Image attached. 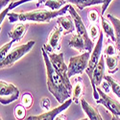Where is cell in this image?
<instances>
[{
    "label": "cell",
    "instance_id": "cell-21",
    "mask_svg": "<svg viewBox=\"0 0 120 120\" xmlns=\"http://www.w3.org/2000/svg\"><path fill=\"white\" fill-rule=\"evenodd\" d=\"M118 60L119 56H105V62L108 66L109 73H115L118 70Z\"/></svg>",
    "mask_w": 120,
    "mask_h": 120
},
{
    "label": "cell",
    "instance_id": "cell-12",
    "mask_svg": "<svg viewBox=\"0 0 120 120\" xmlns=\"http://www.w3.org/2000/svg\"><path fill=\"white\" fill-rule=\"evenodd\" d=\"M57 23L63 29V35L64 36L71 34L76 30L75 23L73 21V18L71 17V15H62V16L58 17Z\"/></svg>",
    "mask_w": 120,
    "mask_h": 120
},
{
    "label": "cell",
    "instance_id": "cell-23",
    "mask_svg": "<svg viewBox=\"0 0 120 120\" xmlns=\"http://www.w3.org/2000/svg\"><path fill=\"white\" fill-rule=\"evenodd\" d=\"M66 2V0H47L44 4L46 7L50 8L51 11H57L61 9V7L65 5Z\"/></svg>",
    "mask_w": 120,
    "mask_h": 120
},
{
    "label": "cell",
    "instance_id": "cell-15",
    "mask_svg": "<svg viewBox=\"0 0 120 120\" xmlns=\"http://www.w3.org/2000/svg\"><path fill=\"white\" fill-rule=\"evenodd\" d=\"M81 105H82V109L85 112V113L86 114V116L88 117L89 120H103L102 116L100 115L98 109L91 106L90 104H88L85 99H81Z\"/></svg>",
    "mask_w": 120,
    "mask_h": 120
},
{
    "label": "cell",
    "instance_id": "cell-10",
    "mask_svg": "<svg viewBox=\"0 0 120 120\" xmlns=\"http://www.w3.org/2000/svg\"><path fill=\"white\" fill-rule=\"evenodd\" d=\"M72 102H73V100L71 98H69L68 100H66L64 103L61 104L59 107L54 108V109H50V111H48L46 112H43L39 115H31V116L27 117L26 120H55V118L60 113L65 111L67 108H69V106L71 105Z\"/></svg>",
    "mask_w": 120,
    "mask_h": 120
},
{
    "label": "cell",
    "instance_id": "cell-14",
    "mask_svg": "<svg viewBox=\"0 0 120 120\" xmlns=\"http://www.w3.org/2000/svg\"><path fill=\"white\" fill-rule=\"evenodd\" d=\"M31 1H35V0H18V1H14V2H11L10 5L8 6V8H5L4 10H2L1 13H0V23L2 24L3 20L5 16L8 15V14L10 13V11H12L15 8H16L17 6H20L24 3H28V2H31ZM47 0H38V3H37V7H39V5L42 4V3H45Z\"/></svg>",
    "mask_w": 120,
    "mask_h": 120
},
{
    "label": "cell",
    "instance_id": "cell-35",
    "mask_svg": "<svg viewBox=\"0 0 120 120\" xmlns=\"http://www.w3.org/2000/svg\"><path fill=\"white\" fill-rule=\"evenodd\" d=\"M112 120H120V119H119V117H118V116L112 115Z\"/></svg>",
    "mask_w": 120,
    "mask_h": 120
},
{
    "label": "cell",
    "instance_id": "cell-24",
    "mask_svg": "<svg viewBox=\"0 0 120 120\" xmlns=\"http://www.w3.org/2000/svg\"><path fill=\"white\" fill-rule=\"evenodd\" d=\"M15 116L17 120H23L26 116V108L23 105H17L15 109Z\"/></svg>",
    "mask_w": 120,
    "mask_h": 120
},
{
    "label": "cell",
    "instance_id": "cell-28",
    "mask_svg": "<svg viewBox=\"0 0 120 120\" xmlns=\"http://www.w3.org/2000/svg\"><path fill=\"white\" fill-rule=\"evenodd\" d=\"M116 46L112 45V43H108L106 49H105V56H114L116 55Z\"/></svg>",
    "mask_w": 120,
    "mask_h": 120
},
{
    "label": "cell",
    "instance_id": "cell-25",
    "mask_svg": "<svg viewBox=\"0 0 120 120\" xmlns=\"http://www.w3.org/2000/svg\"><path fill=\"white\" fill-rule=\"evenodd\" d=\"M13 43H15L13 41H11L10 42L4 44L1 46V48H0V62H2L3 60L8 56L9 54V51H10V49L12 48V45Z\"/></svg>",
    "mask_w": 120,
    "mask_h": 120
},
{
    "label": "cell",
    "instance_id": "cell-16",
    "mask_svg": "<svg viewBox=\"0 0 120 120\" xmlns=\"http://www.w3.org/2000/svg\"><path fill=\"white\" fill-rule=\"evenodd\" d=\"M68 44L71 48L78 50L79 52L84 53L85 51H86V44L85 39L77 33L72 36V38L69 41Z\"/></svg>",
    "mask_w": 120,
    "mask_h": 120
},
{
    "label": "cell",
    "instance_id": "cell-7",
    "mask_svg": "<svg viewBox=\"0 0 120 120\" xmlns=\"http://www.w3.org/2000/svg\"><path fill=\"white\" fill-rule=\"evenodd\" d=\"M103 38H104V36H103V33L101 32L100 33V36L97 39V42L93 48V51L91 52L90 54V57H89V61H88V64H87V67H86V74L90 80V83L93 82V78H92V75H93V71L96 67V65L98 64L100 59H101V56H102V49H103Z\"/></svg>",
    "mask_w": 120,
    "mask_h": 120
},
{
    "label": "cell",
    "instance_id": "cell-32",
    "mask_svg": "<svg viewBox=\"0 0 120 120\" xmlns=\"http://www.w3.org/2000/svg\"><path fill=\"white\" fill-rule=\"evenodd\" d=\"M112 0H105V1H104V3L102 4V15L105 14V12L107 11L108 7L109 6V4L112 3Z\"/></svg>",
    "mask_w": 120,
    "mask_h": 120
},
{
    "label": "cell",
    "instance_id": "cell-13",
    "mask_svg": "<svg viewBox=\"0 0 120 120\" xmlns=\"http://www.w3.org/2000/svg\"><path fill=\"white\" fill-rule=\"evenodd\" d=\"M29 28V24L25 23H17L15 24L12 30L9 33V37L12 38V41L14 42H19L26 34L27 30Z\"/></svg>",
    "mask_w": 120,
    "mask_h": 120
},
{
    "label": "cell",
    "instance_id": "cell-30",
    "mask_svg": "<svg viewBox=\"0 0 120 120\" xmlns=\"http://www.w3.org/2000/svg\"><path fill=\"white\" fill-rule=\"evenodd\" d=\"M41 106L42 107V109H46V112L50 111V106H51V103H50V99L47 97H44L41 99Z\"/></svg>",
    "mask_w": 120,
    "mask_h": 120
},
{
    "label": "cell",
    "instance_id": "cell-8",
    "mask_svg": "<svg viewBox=\"0 0 120 120\" xmlns=\"http://www.w3.org/2000/svg\"><path fill=\"white\" fill-rule=\"evenodd\" d=\"M19 97V89L12 83L0 82V102L2 105H8L15 102Z\"/></svg>",
    "mask_w": 120,
    "mask_h": 120
},
{
    "label": "cell",
    "instance_id": "cell-18",
    "mask_svg": "<svg viewBox=\"0 0 120 120\" xmlns=\"http://www.w3.org/2000/svg\"><path fill=\"white\" fill-rule=\"evenodd\" d=\"M66 1L75 5L80 11H83L86 7L103 4L105 0H66Z\"/></svg>",
    "mask_w": 120,
    "mask_h": 120
},
{
    "label": "cell",
    "instance_id": "cell-4",
    "mask_svg": "<svg viewBox=\"0 0 120 120\" xmlns=\"http://www.w3.org/2000/svg\"><path fill=\"white\" fill-rule=\"evenodd\" d=\"M48 57L50 59V62H51L53 67L56 69V70L60 73L64 79V84L67 86V88L69 89V91L72 93V88L73 86L70 83V78L67 75V71H68V66L65 64L64 63V53H54V52H50L48 53Z\"/></svg>",
    "mask_w": 120,
    "mask_h": 120
},
{
    "label": "cell",
    "instance_id": "cell-6",
    "mask_svg": "<svg viewBox=\"0 0 120 120\" xmlns=\"http://www.w3.org/2000/svg\"><path fill=\"white\" fill-rule=\"evenodd\" d=\"M68 12L70 14L71 17L73 18V21L75 23V27H76V32L78 35L81 36L86 41V51L91 53L93 51V48H94V43L92 41V39L89 38L88 36V32L86 31V28L82 20L81 16L78 15V13L76 12V10L73 6L69 5V9H68Z\"/></svg>",
    "mask_w": 120,
    "mask_h": 120
},
{
    "label": "cell",
    "instance_id": "cell-36",
    "mask_svg": "<svg viewBox=\"0 0 120 120\" xmlns=\"http://www.w3.org/2000/svg\"><path fill=\"white\" fill-rule=\"evenodd\" d=\"M80 120H89L88 117H85V118H82V119H80Z\"/></svg>",
    "mask_w": 120,
    "mask_h": 120
},
{
    "label": "cell",
    "instance_id": "cell-37",
    "mask_svg": "<svg viewBox=\"0 0 120 120\" xmlns=\"http://www.w3.org/2000/svg\"><path fill=\"white\" fill-rule=\"evenodd\" d=\"M1 120H2V118H1Z\"/></svg>",
    "mask_w": 120,
    "mask_h": 120
},
{
    "label": "cell",
    "instance_id": "cell-17",
    "mask_svg": "<svg viewBox=\"0 0 120 120\" xmlns=\"http://www.w3.org/2000/svg\"><path fill=\"white\" fill-rule=\"evenodd\" d=\"M84 94V84L82 78L76 79L72 88V100L76 104H79V101L81 100L82 95Z\"/></svg>",
    "mask_w": 120,
    "mask_h": 120
},
{
    "label": "cell",
    "instance_id": "cell-22",
    "mask_svg": "<svg viewBox=\"0 0 120 120\" xmlns=\"http://www.w3.org/2000/svg\"><path fill=\"white\" fill-rule=\"evenodd\" d=\"M104 79L107 80V81L109 82V86H111V88H112V92H113L117 97L120 98V83L117 82L116 80H114L112 77L109 76V75H106Z\"/></svg>",
    "mask_w": 120,
    "mask_h": 120
},
{
    "label": "cell",
    "instance_id": "cell-26",
    "mask_svg": "<svg viewBox=\"0 0 120 120\" xmlns=\"http://www.w3.org/2000/svg\"><path fill=\"white\" fill-rule=\"evenodd\" d=\"M88 36H89V38H90L91 39H98L97 38H99V36H100L99 28L94 23L89 25V28H88Z\"/></svg>",
    "mask_w": 120,
    "mask_h": 120
},
{
    "label": "cell",
    "instance_id": "cell-33",
    "mask_svg": "<svg viewBox=\"0 0 120 120\" xmlns=\"http://www.w3.org/2000/svg\"><path fill=\"white\" fill-rule=\"evenodd\" d=\"M10 3V0H0V8H1V11L5 9V7Z\"/></svg>",
    "mask_w": 120,
    "mask_h": 120
},
{
    "label": "cell",
    "instance_id": "cell-29",
    "mask_svg": "<svg viewBox=\"0 0 120 120\" xmlns=\"http://www.w3.org/2000/svg\"><path fill=\"white\" fill-rule=\"evenodd\" d=\"M88 20L90 21L91 23H95L97 20H98V17H99V15H98V12L96 10L92 9V10H89L88 12Z\"/></svg>",
    "mask_w": 120,
    "mask_h": 120
},
{
    "label": "cell",
    "instance_id": "cell-19",
    "mask_svg": "<svg viewBox=\"0 0 120 120\" xmlns=\"http://www.w3.org/2000/svg\"><path fill=\"white\" fill-rule=\"evenodd\" d=\"M107 17L109 18V20L112 22L113 28H114V32H115V46H116V49L117 51L119 52L120 51V19L113 16L112 15H109L108 14L107 15Z\"/></svg>",
    "mask_w": 120,
    "mask_h": 120
},
{
    "label": "cell",
    "instance_id": "cell-34",
    "mask_svg": "<svg viewBox=\"0 0 120 120\" xmlns=\"http://www.w3.org/2000/svg\"><path fill=\"white\" fill-rule=\"evenodd\" d=\"M55 120H66V119H65V117L63 116V115H58V116L55 118Z\"/></svg>",
    "mask_w": 120,
    "mask_h": 120
},
{
    "label": "cell",
    "instance_id": "cell-11",
    "mask_svg": "<svg viewBox=\"0 0 120 120\" xmlns=\"http://www.w3.org/2000/svg\"><path fill=\"white\" fill-rule=\"evenodd\" d=\"M63 36V29L60 25H56L53 29V31L50 34L48 38L47 44L55 51H60L61 49V38Z\"/></svg>",
    "mask_w": 120,
    "mask_h": 120
},
{
    "label": "cell",
    "instance_id": "cell-3",
    "mask_svg": "<svg viewBox=\"0 0 120 120\" xmlns=\"http://www.w3.org/2000/svg\"><path fill=\"white\" fill-rule=\"evenodd\" d=\"M35 43H36L35 41H30L26 42L25 44H21V45L14 48L3 61L0 62V68L4 69L6 67L12 66L19 59H21L23 56H25V54H27L30 50L34 47Z\"/></svg>",
    "mask_w": 120,
    "mask_h": 120
},
{
    "label": "cell",
    "instance_id": "cell-20",
    "mask_svg": "<svg viewBox=\"0 0 120 120\" xmlns=\"http://www.w3.org/2000/svg\"><path fill=\"white\" fill-rule=\"evenodd\" d=\"M101 24H102V28H103V31L104 33L107 35V37L109 38H111V41H116V38H115V32H114V28L112 24V22H109L107 19L105 17H103L101 15Z\"/></svg>",
    "mask_w": 120,
    "mask_h": 120
},
{
    "label": "cell",
    "instance_id": "cell-2",
    "mask_svg": "<svg viewBox=\"0 0 120 120\" xmlns=\"http://www.w3.org/2000/svg\"><path fill=\"white\" fill-rule=\"evenodd\" d=\"M69 9V5H65L57 11H48V10H37L32 12L25 13H9L8 19L10 23L15 22H38V23H48L56 17H60L66 14Z\"/></svg>",
    "mask_w": 120,
    "mask_h": 120
},
{
    "label": "cell",
    "instance_id": "cell-27",
    "mask_svg": "<svg viewBox=\"0 0 120 120\" xmlns=\"http://www.w3.org/2000/svg\"><path fill=\"white\" fill-rule=\"evenodd\" d=\"M21 103L26 109H30L33 105V96L29 92L24 93L21 98Z\"/></svg>",
    "mask_w": 120,
    "mask_h": 120
},
{
    "label": "cell",
    "instance_id": "cell-5",
    "mask_svg": "<svg viewBox=\"0 0 120 120\" xmlns=\"http://www.w3.org/2000/svg\"><path fill=\"white\" fill-rule=\"evenodd\" d=\"M90 54L91 53L85 51L81 55L70 58L68 64V71H67V75L69 78H71L75 75H82L86 70Z\"/></svg>",
    "mask_w": 120,
    "mask_h": 120
},
{
    "label": "cell",
    "instance_id": "cell-9",
    "mask_svg": "<svg viewBox=\"0 0 120 120\" xmlns=\"http://www.w3.org/2000/svg\"><path fill=\"white\" fill-rule=\"evenodd\" d=\"M97 91L99 94V99L96 100V103L103 105L107 109L112 113V115L120 117V103L117 102L115 99L108 95L104 90L97 86Z\"/></svg>",
    "mask_w": 120,
    "mask_h": 120
},
{
    "label": "cell",
    "instance_id": "cell-1",
    "mask_svg": "<svg viewBox=\"0 0 120 120\" xmlns=\"http://www.w3.org/2000/svg\"><path fill=\"white\" fill-rule=\"evenodd\" d=\"M41 53L43 56L44 64L46 67L48 90L56 98V100L59 103L63 104L71 97V92L69 91V89L65 86L63 77L53 67L51 62H50V59L48 57V54L43 47L41 48Z\"/></svg>",
    "mask_w": 120,
    "mask_h": 120
},
{
    "label": "cell",
    "instance_id": "cell-31",
    "mask_svg": "<svg viewBox=\"0 0 120 120\" xmlns=\"http://www.w3.org/2000/svg\"><path fill=\"white\" fill-rule=\"evenodd\" d=\"M102 88H103V90L107 93V92H109V88H111V86H109V82L107 81V80H103L102 81Z\"/></svg>",
    "mask_w": 120,
    "mask_h": 120
}]
</instances>
